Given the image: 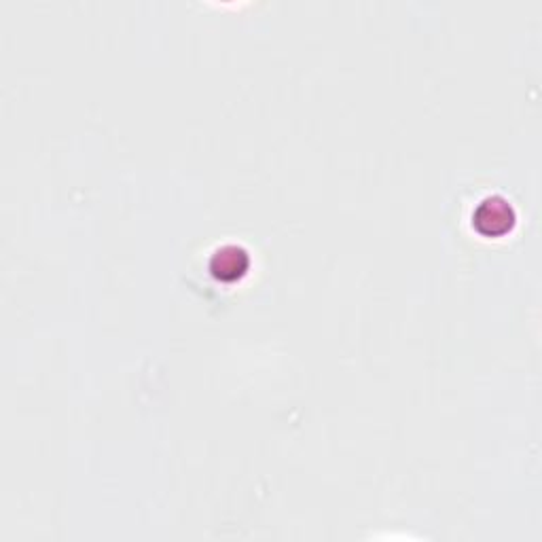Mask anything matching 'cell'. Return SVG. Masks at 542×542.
<instances>
[{"label":"cell","instance_id":"1","mask_svg":"<svg viewBox=\"0 0 542 542\" xmlns=\"http://www.w3.org/2000/svg\"><path fill=\"white\" fill-rule=\"evenodd\" d=\"M473 225L485 238H500L515 225L513 206L500 195H490L475 208Z\"/></svg>","mask_w":542,"mask_h":542},{"label":"cell","instance_id":"2","mask_svg":"<svg viewBox=\"0 0 542 542\" xmlns=\"http://www.w3.org/2000/svg\"><path fill=\"white\" fill-rule=\"evenodd\" d=\"M248 267H250L248 252L240 246H231V244L216 250L210 261V271L223 282H233L242 278Z\"/></svg>","mask_w":542,"mask_h":542}]
</instances>
